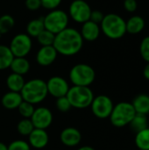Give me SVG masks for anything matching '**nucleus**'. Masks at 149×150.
Wrapping results in <instances>:
<instances>
[{"mask_svg": "<svg viewBox=\"0 0 149 150\" xmlns=\"http://www.w3.org/2000/svg\"><path fill=\"white\" fill-rule=\"evenodd\" d=\"M83 45V39L80 32L67 27L63 31L55 34L54 47L58 54L65 56H72L79 53Z\"/></svg>", "mask_w": 149, "mask_h": 150, "instance_id": "nucleus-1", "label": "nucleus"}, {"mask_svg": "<svg viewBox=\"0 0 149 150\" xmlns=\"http://www.w3.org/2000/svg\"><path fill=\"white\" fill-rule=\"evenodd\" d=\"M20 94L24 101H26L33 105L40 104L48 95L47 83L40 78L31 79L25 83Z\"/></svg>", "mask_w": 149, "mask_h": 150, "instance_id": "nucleus-2", "label": "nucleus"}, {"mask_svg": "<svg viewBox=\"0 0 149 150\" xmlns=\"http://www.w3.org/2000/svg\"><path fill=\"white\" fill-rule=\"evenodd\" d=\"M100 25L104 34L112 40L120 39L126 33V21L115 13L105 15Z\"/></svg>", "mask_w": 149, "mask_h": 150, "instance_id": "nucleus-3", "label": "nucleus"}, {"mask_svg": "<svg viewBox=\"0 0 149 150\" xmlns=\"http://www.w3.org/2000/svg\"><path fill=\"white\" fill-rule=\"evenodd\" d=\"M136 112L129 102H119L113 106L112 113L109 117L112 125L116 127H124L131 123Z\"/></svg>", "mask_w": 149, "mask_h": 150, "instance_id": "nucleus-4", "label": "nucleus"}, {"mask_svg": "<svg viewBox=\"0 0 149 150\" xmlns=\"http://www.w3.org/2000/svg\"><path fill=\"white\" fill-rule=\"evenodd\" d=\"M66 97L73 108L85 109L90 106L94 98V93L90 87L73 85L69 88Z\"/></svg>", "mask_w": 149, "mask_h": 150, "instance_id": "nucleus-5", "label": "nucleus"}, {"mask_svg": "<svg viewBox=\"0 0 149 150\" xmlns=\"http://www.w3.org/2000/svg\"><path fill=\"white\" fill-rule=\"evenodd\" d=\"M96 73L94 69L85 63L75 65L69 71V80L76 86L90 87L95 81Z\"/></svg>", "mask_w": 149, "mask_h": 150, "instance_id": "nucleus-6", "label": "nucleus"}, {"mask_svg": "<svg viewBox=\"0 0 149 150\" xmlns=\"http://www.w3.org/2000/svg\"><path fill=\"white\" fill-rule=\"evenodd\" d=\"M45 29L57 34L68 27V16L61 10H52L45 18H43Z\"/></svg>", "mask_w": 149, "mask_h": 150, "instance_id": "nucleus-7", "label": "nucleus"}, {"mask_svg": "<svg viewBox=\"0 0 149 150\" xmlns=\"http://www.w3.org/2000/svg\"><path fill=\"white\" fill-rule=\"evenodd\" d=\"M112 100L106 95H98L94 97L90 105L92 113L98 119H108L113 109Z\"/></svg>", "mask_w": 149, "mask_h": 150, "instance_id": "nucleus-8", "label": "nucleus"}, {"mask_svg": "<svg viewBox=\"0 0 149 150\" xmlns=\"http://www.w3.org/2000/svg\"><path fill=\"white\" fill-rule=\"evenodd\" d=\"M32 40L27 33H18L13 37L9 46L14 57H25L32 49Z\"/></svg>", "mask_w": 149, "mask_h": 150, "instance_id": "nucleus-9", "label": "nucleus"}, {"mask_svg": "<svg viewBox=\"0 0 149 150\" xmlns=\"http://www.w3.org/2000/svg\"><path fill=\"white\" fill-rule=\"evenodd\" d=\"M91 11L90 6L84 0H74L69 6V15L76 23L83 24L90 20Z\"/></svg>", "mask_w": 149, "mask_h": 150, "instance_id": "nucleus-10", "label": "nucleus"}, {"mask_svg": "<svg viewBox=\"0 0 149 150\" xmlns=\"http://www.w3.org/2000/svg\"><path fill=\"white\" fill-rule=\"evenodd\" d=\"M46 83L48 94L55 98L67 96L68 91L70 88L66 79L57 76L50 77L47 82H46Z\"/></svg>", "mask_w": 149, "mask_h": 150, "instance_id": "nucleus-11", "label": "nucleus"}, {"mask_svg": "<svg viewBox=\"0 0 149 150\" xmlns=\"http://www.w3.org/2000/svg\"><path fill=\"white\" fill-rule=\"evenodd\" d=\"M53 113L52 112L44 106L35 108L33 114L30 118L34 128L44 129L48 128L53 122Z\"/></svg>", "mask_w": 149, "mask_h": 150, "instance_id": "nucleus-12", "label": "nucleus"}, {"mask_svg": "<svg viewBox=\"0 0 149 150\" xmlns=\"http://www.w3.org/2000/svg\"><path fill=\"white\" fill-rule=\"evenodd\" d=\"M60 140L64 146L73 148L79 145L82 141V134L77 128L69 127L61 131L60 134Z\"/></svg>", "mask_w": 149, "mask_h": 150, "instance_id": "nucleus-13", "label": "nucleus"}, {"mask_svg": "<svg viewBox=\"0 0 149 150\" xmlns=\"http://www.w3.org/2000/svg\"><path fill=\"white\" fill-rule=\"evenodd\" d=\"M49 142V136L46 130L34 128L32 132L28 135L29 145L36 149H44Z\"/></svg>", "mask_w": 149, "mask_h": 150, "instance_id": "nucleus-14", "label": "nucleus"}, {"mask_svg": "<svg viewBox=\"0 0 149 150\" xmlns=\"http://www.w3.org/2000/svg\"><path fill=\"white\" fill-rule=\"evenodd\" d=\"M57 54L58 53L54 46L41 47L36 54V61L39 65L47 67L51 65L56 60Z\"/></svg>", "mask_w": 149, "mask_h": 150, "instance_id": "nucleus-15", "label": "nucleus"}, {"mask_svg": "<svg viewBox=\"0 0 149 150\" xmlns=\"http://www.w3.org/2000/svg\"><path fill=\"white\" fill-rule=\"evenodd\" d=\"M80 33L83 40L87 41H94L99 37L100 27L98 24H96L91 20H88L83 24Z\"/></svg>", "mask_w": 149, "mask_h": 150, "instance_id": "nucleus-16", "label": "nucleus"}, {"mask_svg": "<svg viewBox=\"0 0 149 150\" xmlns=\"http://www.w3.org/2000/svg\"><path fill=\"white\" fill-rule=\"evenodd\" d=\"M23 101L20 92L8 91L2 97L1 103L3 106L7 110H15L18 109V105Z\"/></svg>", "mask_w": 149, "mask_h": 150, "instance_id": "nucleus-17", "label": "nucleus"}, {"mask_svg": "<svg viewBox=\"0 0 149 150\" xmlns=\"http://www.w3.org/2000/svg\"><path fill=\"white\" fill-rule=\"evenodd\" d=\"M132 105L136 113L148 115L149 113V95L142 93L136 96L133 98Z\"/></svg>", "mask_w": 149, "mask_h": 150, "instance_id": "nucleus-18", "label": "nucleus"}, {"mask_svg": "<svg viewBox=\"0 0 149 150\" xmlns=\"http://www.w3.org/2000/svg\"><path fill=\"white\" fill-rule=\"evenodd\" d=\"M30 67V62L25 57H14L11 63L10 69H11L12 73L24 76L28 73Z\"/></svg>", "mask_w": 149, "mask_h": 150, "instance_id": "nucleus-19", "label": "nucleus"}, {"mask_svg": "<svg viewBox=\"0 0 149 150\" xmlns=\"http://www.w3.org/2000/svg\"><path fill=\"white\" fill-rule=\"evenodd\" d=\"M126 33L131 34L140 33L145 27V20L142 17L135 15L126 21Z\"/></svg>", "mask_w": 149, "mask_h": 150, "instance_id": "nucleus-20", "label": "nucleus"}, {"mask_svg": "<svg viewBox=\"0 0 149 150\" xmlns=\"http://www.w3.org/2000/svg\"><path fill=\"white\" fill-rule=\"evenodd\" d=\"M25 79L23 76L11 73L6 78V86L10 91L20 92L25 85Z\"/></svg>", "mask_w": 149, "mask_h": 150, "instance_id": "nucleus-21", "label": "nucleus"}, {"mask_svg": "<svg viewBox=\"0 0 149 150\" xmlns=\"http://www.w3.org/2000/svg\"><path fill=\"white\" fill-rule=\"evenodd\" d=\"M45 29L43 18L32 19L26 25V33L30 37H37Z\"/></svg>", "mask_w": 149, "mask_h": 150, "instance_id": "nucleus-22", "label": "nucleus"}, {"mask_svg": "<svg viewBox=\"0 0 149 150\" xmlns=\"http://www.w3.org/2000/svg\"><path fill=\"white\" fill-rule=\"evenodd\" d=\"M14 56L9 47L0 45V70L10 68Z\"/></svg>", "mask_w": 149, "mask_h": 150, "instance_id": "nucleus-23", "label": "nucleus"}, {"mask_svg": "<svg viewBox=\"0 0 149 150\" xmlns=\"http://www.w3.org/2000/svg\"><path fill=\"white\" fill-rule=\"evenodd\" d=\"M134 142L141 150H149V127L136 133Z\"/></svg>", "mask_w": 149, "mask_h": 150, "instance_id": "nucleus-24", "label": "nucleus"}, {"mask_svg": "<svg viewBox=\"0 0 149 150\" xmlns=\"http://www.w3.org/2000/svg\"><path fill=\"white\" fill-rule=\"evenodd\" d=\"M129 126L131 127V129L135 133H138V132L148 127L147 115L136 113V115L134 116V118L133 119V120L131 121Z\"/></svg>", "mask_w": 149, "mask_h": 150, "instance_id": "nucleus-25", "label": "nucleus"}, {"mask_svg": "<svg viewBox=\"0 0 149 150\" xmlns=\"http://www.w3.org/2000/svg\"><path fill=\"white\" fill-rule=\"evenodd\" d=\"M15 25L14 18L8 14H4L0 17V34H5L9 33Z\"/></svg>", "mask_w": 149, "mask_h": 150, "instance_id": "nucleus-26", "label": "nucleus"}, {"mask_svg": "<svg viewBox=\"0 0 149 150\" xmlns=\"http://www.w3.org/2000/svg\"><path fill=\"white\" fill-rule=\"evenodd\" d=\"M33 129L34 127L30 119H22L17 125V130L18 134L23 136H28Z\"/></svg>", "mask_w": 149, "mask_h": 150, "instance_id": "nucleus-27", "label": "nucleus"}, {"mask_svg": "<svg viewBox=\"0 0 149 150\" xmlns=\"http://www.w3.org/2000/svg\"><path fill=\"white\" fill-rule=\"evenodd\" d=\"M36 38H37L39 43L41 45V47L53 46L54 41V38H55V34H54L53 33L44 29Z\"/></svg>", "mask_w": 149, "mask_h": 150, "instance_id": "nucleus-28", "label": "nucleus"}, {"mask_svg": "<svg viewBox=\"0 0 149 150\" xmlns=\"http://www.w3.org/2000/svg\"><path fill=\"white\" fill-rule=\"evenodd\" d=\"M35 108L33 106V105L26 102V101H22L21 104L18 105V113L20 114L21 117H23V119H30L32 117V115L33 114Z\"/></svg>", "mask_w": 149, "mask_h": 150, "instance_id": "nucleus-29", "label": "nucleus"}, {"mask_svg": "<svg viewBox=\"0 0 149 150\" xmlns=\"http://www.w3.org/2000/svg\"><path fill=\"white\" fill-rule=\"evenodd\" d=\"M55 106L61 112H67L72 108V106H71V105H70V103H69V101L66 96L56 98Z\"/></svg>", "mask_w": 149, "mask_h": 150, "instance_id": "nucleus-30", "label": "nucleus"}, {"mask_svg": "<svg viewBox=\"0 0 149 150\" xmlns=\"http://www.w3.org/2000/svg\"><path fill=\"white\" fill-rule=\"evenodd\" d=\"M8 150H31V146L25 141L15 140L8 145Z\"/></svg>", "mask_w": 149, "mask_h": 150, "instance_id": "nucleus-31", "label": "nucleus"}, {"mask_svg": "<svg viewBox=\"0 0 149 150\" xmlns=\"http://www.w3.org/2000/svg\"><path fill=\"white\" fill-rule=\"evenodd\" d=\"M140 52L143 60L147 62H149V36L145 37L141 40L140 46Z\"/></svg>", "mask_w": 149, "mask_h": 150, "instance_id": "nucleus-32", "label": "nucleus"}, {"mask_svg": "<svg viewBox=\"0 0 149 150\" xmlns=\"http://www.w3.org/2000/svg\"><path fill=\"white\" fill-rule=\"evenodd\" d=\"M40 2L41 6H43L45 9L55 10L61 3V0H40Z\"/></svg>", "mask_w": 149, "mask_h": 150, "instance_id": "nucleus-33", "label": "nucleus"}, {"mask_svg": "<svg viewBox=\"0 0 149 150\" xmlns=\"http://www.w3.org/2000/svg\"><path fill=\"white\" fill-rule=\"evenodd\" d=\"M104 17H105V15L103 14L102 11H92L91 13H90V20H91L92 22L99 25V24H101Z\"/></svg>", "mask_w": 149, "mask_h": 150, "instance_id": "nucleus-34", "label": "nucleus"}, {"mask_svg": "<svg viewBox=\"0 0 149 150\" xmlns=\"http://www.w3.org/2000/svg\"><path fill=\"white\" fill-rule=\"evenodd\" d=\"M124 7L129 12H134L138 7L137 1L136 0H124Z\"/></svg>", "mask_w": 149, "mask_h": 150, "instance_id": "nucleus-35", "label": "nucleus"}, {"mask_svg": "<svg viewBox=\"0 0 149 150\" xmlns=\"http://www.w3.org/2000/svg\"><path fill=\"white\" fill-rule=\"evenodd\" d=\"M25 6L30 11H36L41 7L40 0H25Z\"/></svg>", "mask_w": 149, "mask_h": 150, "instance_id": "nucleus-36", "label": "nucleus"}, {"mask_svg": "<svg viewBox=\"0 0 149 150\" xmlns=\"http://www.w3.org/2000/svg\"><path fill=\"white\" fill-rule=\"evenodd\" d=\"M143 76L147 80L149 81V62L147 63V65L145 66V68L143 69Z\"/></svg>", "mask_w": 149, "mask_h": 150, "instance_id": "nucleus-37", "label": "nucleus"}, {"mask_svg": "<svg viewBox=\"0 0 149 150\" xmlns=\"http://www.w3.org/2000/svg\"><path fill=\"white\" fill-rule=\"evenodd\" d=\"M77 150H96L95 149H93L92 147L90 146H83V147H81L79 148Z\"/></svg>", "mask_w": 149, "mask_h": 150, "instance_id": "nucleus-38", "label": "nucleus"}, {"mask_svg": "<svg viewBox=\"0 0 149 150\" xmlns=\"http://www.w3.org/2000/svg\"><path fill=\"white\" fill-rule=\"evenodd\" d=\"M0 150H8V146L5 143L0 142Z\"/></svg>", "mask_w": 149, "mask_h": 150, "instance_id": "nucleus-39", "label": "nucleus"}, {"mask_svg": "<svg viewBox=\"0 0 149 150\" xmlns=\"http://www.w3.org/2000/svg\"><path fill=\"white\" fill-rule=\"evenodd\" d=\"M139 150H141V149H139Z\"/></svg>", "mask_w": 149, "mask_h": 150, "instance_id": "nucleus-40", "label": "nucleus"}]
</instances>
